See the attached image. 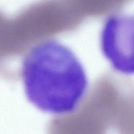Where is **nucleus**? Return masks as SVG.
<instances>
[{"label": "nucleus", "instance_id": "1", "mask_svg": "<svg viewBox=\"0 0 134 134\" xmlns=\"http://www.w3.org/2000/svg\"><path fill=\"white\" fill-rule=\"evenodd\" d=\"M22 78L27 100L43 112H74L88 86L82 65L71 50L54 39L35 44L24 56Z\"/></svg>", "mask_w": 134, "mask_h": 134}, {"label": "nucleus", "instance_id": "2", "mask_svg": "<svg viewBox=\"0 0 134 134\" xmlns=\"http://www.w3.org/2000/svg\"><path fill=\"white\" fill-rule=\"evenodd\" d=\"M101 50L114 70L134 74V14H115L105 22Z\"/></svg>", "mask_w": 134, "mask_h": 134}]
</instances>
